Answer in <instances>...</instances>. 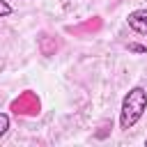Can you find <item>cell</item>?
<instances>
[{
	"instance_id": "obj_1",
	"label": "cell",
	"mask_w": 147,
	"mask_h": 147,
	"mask_svg": "<svg viewBox=\"0 0 147 147\" xmlns=\"http://www.w3.org/2000/svg\"><path fill=\"white\" fill-rule=\"evenodd\" d=\"M147 110V90L136 85L126 92V96L122 99V110H119V126L122 129H133L140 117Z\"/></svg>"
},
{
	"instance_id": "obj_2",
	"label": "cell",
	"mask_w": 147,
	"mask_h": 147,
	"mask_svg": "<svg viewBox=\"0 0 147 147\" xmlns=\"http://www.w3.org/2000/svg\"><path fill=\"white\" fill-rule=\"evenodd\" d=\"M9 108H11L16 115H23V117H37L39 110H41V101H39L37 92L25 90V92H21V94L11 101Z\"/></svg>"
},
{
	"instance_id": "obj_3",
	"label": "cell",
	"mask_w": 147,
	"mask_h": 147,
	"mask_svg": "<svg viewBox=\"0 0 147 147\" xmlns=\"http://www.w3.org/2000/svg\"><path fill=\"white\" fill-rule=\"evenodd\" d=\"M126 23H129V28H131L133 32L147 34V9H136V11H131L129 18H126Z\"/></svg>"
},
{
	"instance_id": "obj_4",
	"label": "cell",
	"mask_w": 147,
	"mask_h": 147,
	"mask_svg": "<svg viewBox=\"0 0 147 147\" xmlns=\"http://www.w3.org/2000/svg\"><path fill=\"white\" fill-rule=\"evenodd\" d=\"M39 51H41V55H46V57H53L55 53H57V48H60V44H57V39L55 37H51V34H39Z\"/></svg>"
},
{
	"instance_id": "obj_5",
	"label": "cell",
	"mask_w": 147,
	"mask_h": 147,
	"mask_svg": "<svg viewBox=\"0 0 147 147\" xmlns=\"http://www.w3.org/2000/svg\"><path fill=\"white\" fill-rule=\"evenodd\" d=\"M101 18L99 16H92L90 21H85V23H80L78 28H71V32H78V34H83V32H99L101 30Z\"/></svg>"
},
{
	"instance_id": "obj_6",
	"label": "cell",
	"mask_w": 147,
	"mask_h": 147,
	"mask_svg": "<svg viewBox=\"0 0 147 147\" xmlns=\"http://www.w3.org/2000/svg\"><path fill=\"white\" fill-rule=\"evenodd\" d=\"M9 131V115L7 113H0V138Z\"/></svg>"
},
{
	"instance_id": "obj_7",
	"label": "cell",
	"mask_w": 147,
	"mask_h": 147,
	"mask_svg": "<svg viewBox=\"0 0 147 147\" xmlns=\"http://www.w3.org/2000/svg\"><path fill=\"white\" fill-rule=\"evenodd\" d=\"M14 9H11V5L7 2V0H0V18H5V16H9Z\"/></svg>"
},
{
	"instance_id": "obj_8",
	"label": "cell",
	"mask_w": 147,
	"mask_h": 147,
	"mask_svg": "<svg viewBox=\"0 0 147 147\" xmlns=\"http://www.w3.org/2000/svg\"><path fill=\"white\" fill-rule=\"evenodd\" d=\"M129 51L131 53H147V46H142V44H129Z\"/></svg>"
},
{
	"instance_id": "obj_9",
	"label": "cell",
	"mask_w": 147,
	"mask_h": 147,
	"mask_svg": "<svg viewBox=\"0 0 147 147\" xmlns=\"http://www.w3.org/2000/svg\"><path fill=\"white\" fill-rule=\"evenodd\" d=\"M145 145H147V140H145Z\"/></svg>"
}]
</instances>
